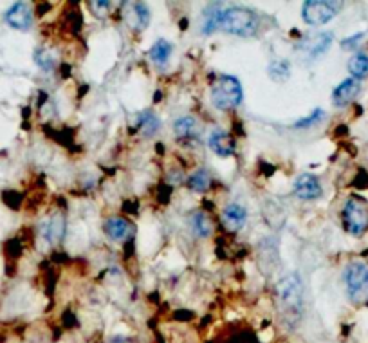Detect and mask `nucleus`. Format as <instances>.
I'll use <instances>...</instances> for the list:
<instances>
[{
	"label": "nucleus",
	"instance_id": "nucleus-1",
	"mask_svg": "<svg viewBox=\"0 0 368 343\" xmlns=\"http://www.w3.org/2000/svg\"><path fill=\"white\" fill-rule=\"evenodd\" d=\"M219 29L235 36H253L260 29V17L247 8H228L222 9Z\"/></svg>",
	"mask_w": 368,
	"mask_h": 343
},
{
	"label": "nucleus",
	"instance_id": "nucleus-2",
	"mask_svg": "<svg viewBox=\"0 0 368 343\" xmlns=\"http://www.w3.org/2000/svg\"><path fill=\"white\" fill-rule=\"evenodd\" d=\"M242 85L235 76L230 74H222L213 82L212 91H209V98L215 109L219 110H230L235 109L242 101Z\"/></svg>",
	"mask_w": 368,
	"mask_h": 343
},
{
	"label": "nucleus",
	"instance_id": "nucleus-3",
	"mask_svg": "<svg viewBox=\"0 0 368 343\" xmlns=\"http://www.w3.org/2000/svg\"><path fill=\"white\" fill-rule=\"evenodd\" d=\"M277 295L280 300L281 309L287 314L295 316L298 320L300 313L303 307V282L302 277L296 273H289L281 278L277 286Z\"/></svg>",
	"mask_w": 368,
	"mask_h": 343
},
{
	"label": "nucleus",
	"instance_id": "nucleus-4",
	"mask_svg": "<svg viewBox=\"0 0 368 343\" xmlns=\"http://www.w3.org/2000/svg\"><path fill=\"white\" fill-rule=\"evenodd\" d=\"M343 224L354 237H361L368 230V203L361 197L346 199L343 206Z\"/></svg>",
	"mask_w": 368,
	"mask_h": 343
},
{
	"label": "nucleus",
	"instance_id": "nucleus-5",
	"mask_svg": "<svg viewBox=\"0 0 368 343\" xmlns=\"http://www.w3.org/2000/svg\"><path fill=\"white\" fill-rule=\"evenodd\" d=\"M341 9V2H334V0H307L303 2L302 18L309 26H323L332 20Z\"/></svg>",
	"mask_w": 368,
	"mask_h": 343
},
{
	"label": "nucleus",
	"instance_id": "nucleus-6",
	"mask_svg": "<svg viewBox=\"0 0 368 343\" xmlns=\"http://www.w3.org/2000/svg\"><path fill=\"white\" fill-rule=\"evenodd\" d=\"M343 280L346 293L354 302H363L368 298V265L365 262H351L346 265Z\"/></svg>",
	"mask_w": 368,
	"mask_h": 343
},
{
	"label": "nucleus",
	"instance_id": "nucleus-7",
	"mask_svg": "<svg viewBox=\"0 0 368 343\" xmlns=\"http://www.w3.org/2000/svg\"><path fill=\"white\" fill-rule=\"evenodd\" d=\"M330 44H332V33H312L300 40L298 51L309 60H316L329 51Z\"/></svg>",
	"mask_w": 368,
	"mask_h": 343
},
{
	"label": "nucleus",
	"instance_id": "nucleus-8",
	"mask_svg": "<svg viewBox=\"0 0 368 343\" xmlns=\"http://www.w3.org/2000/svg\"><path fill=\"white\" fill-rule=\"evenodd\" d=\"M6 22L13 29L27 31L33 26V9L26 2H17L6 11Z\"/></svg>",
	"mask_w": 368,
	"mask_h": 343
},
{
	"label": "nucleus",
	"instance_id": "nucleus-9",
	"mask_svg": "<svg viewBox=\"0 0 368 343\" xmlns=\"http://www.w3.org/2000/svg\"><path fill=\"white\" fill-rule=\"evenodd\" d=\"M323 188L318 181L316 175L312 174H302L296 177L295 181V196L302 200H314L321 197Z\"/></svg>",
	"mask_w": 368,
	"mask_h": 343
},
{
	"label": "nucleus",
	"instance_id": "nucleus-10",
	"mask_svg": "<svg viewBox=\"0 0 368 343\" xmlns=\"http://www.w3.org/2000/svg\"><path fill=\"white\" fill-rule=\"evenodd\" d=\"M361 91V83L360 80L355 78H346L339 83L338 87L334 89L332 92V103L336 107H345L351 101L355 100V96L360 94Z\"/></svg>",
	"mask_w": 368,
	"mask_h": 343
},
{
	"label": "nucleus",
	"instance_id": "nucleus-11",
	"mask_svg": "<svg viewBox=\"0 0 368 343\" xmlns=\"http://www.w3.org/2000/svg\"><path fill=\"white\" fill-rule=\"evenodd\" d=\"M208 143H209V148H212L216 156H221V157L233 156V152H235L233 138H231V134L222 131V129H215V131L209 134Z\"/></svg>",
	"mask_w": 368,
	"mask_h": 343
},
{
	"label": "nucleus",
	"instance_id": "nucleus-12",
	"mask_svg": "<svg viewBox=\"0 0 368 343\" xmlns=\"http://www.w3.org/2000/svg\"><path fill=\"white\" fill-rule=\"evenodd\" d=\"M246 221H247L246 208L237 205V203L228 205L224 208V212H222V222H224V226L230 231L242 230V228L246 226Z\"/></svg>",
	"mask_w": 368,
	"mask_h": 343
},
{
	"label": "nucleus",
	"instance_id": "nucleus-13",
	"mask_svg": "<svg viewBox=\"0 0 368 343\" xmlns=\"http://www.w3.org/2000/svg\"><path fill=\"white\" fill-rule=\"evenodd\" d=\"M42 235L45 237V240H49L51 244L58 242L60 239H64L65 235V217L61 213H54L51 219L42 224Z\"/></svg>",
	"mask_w": 368,
	"mask_h": 343
},
{
	"label": "nucleus",
	"instance_id": "nucleus-14",
	"mask_svg": "<svg viewBox=\"0 0 368 343\" xmlns=\"http://www.w3.org/2000/svg\"><path fill=\"white\" fill-rule=\"evenodd\" d=\"M105 233L114 240H125L132 233L130 222L123 217H110L105 222Z\"/></svg>",
	"mask_w": 368,
	"mask_h": 343
},
{
	"label": "nucleus",
	"instance_id": "nucleus-15",
	"mask_svg": "<svg viewBox=\"0 0 368 343\" xmlns=\"http://www.w3.org/2000/svg\"><path fill=\"white\" fill-rule=\"evenodd\" d=\"M173 132L181 139H195L199 136V123L193 116H182L173 123Z\"/></svg>",
	"mask_w": 368,
	"mask_h": 343
},
{
	"label": "nucleus",
	"instance_id": "nucleus-16",
	"mask_svg": "<svg viewBox=\"0 0 368 343\" xmlns=\"http://www.w3.org/2000/svg\"><path fill=\"white\" fill-rule=\"evenodd\" d=\"M190 228L197 237H200V239H208L213 231V224L208 219V215L199 212V210L190 215Z\"/></svg>",
	"mask_w": 368,
	"mask_h": 343
},
{
	"label": "nucleus",
	"instance_id": "nucleus-17",
	"mask_svg": "<svg viewBox=\"0 0 368 343\" xmlns=\"http://www.w3.org/2000/svg\"><path fill=\"white\" fill-rule=\"evenodd\" d=\"M172 49L173 48L168 40L159 38L156 40V44L150 48L148 57H150V60L154 61V64H157V66H165L166 61L170 60V57H172Z\"/></svg>",
	"mask_w": 368,
	"mask_h": 343
},
{
	"label": "nucleus",
	"instance_id": "nucleus-18",
	"mask_svg": "<svg viewBox=\"0 0 368 343\" xmlns=\"http://www.w3.org/2000/svg\"><path fill=\"white\" fill-rule=\"evenodd\" d=\"M348 73L352 78L365 80L368 78V54L367 52H358L348 60Z\"/></svg>",
	"mask_w": 368,
	"mask_h": 343
},
{
	"label": "nucleus",
	"instance_id": "nucleus-19",
	"mask_svg": "<svg viewBox=\"0 0 368 343\" xmlns=\"http://www.w3.org/2000/svg\"><path fill=\"white\" fill-rule=\"evenodd\" d=\"M188 188L193 191H206L209 187H212V175H209L208 170L199 168L195 170L193 174L188 177Z\"/></svg>",
	"mask_w": 368,
	"mask_h": 343
},
{
	"label": "nucleus",
	"instance_id": "nucleus-20",
	"mask_svg": "<svg viewBox=\"0 0 368 343\" xmlns=\"http://www.w3.org/2000/svg\"><path fill=\"white\" fill-rule=\"evenodd\" d=\"M267 73L269 76H271V80H274V82H287L290 76V64L287 60H284V58H278V60H273L269 64Z\"/></svg>",
	"mask_w": 368,
	"mask_h": 343
},
{
	"label": "nucleus",
	"instance_id": "nucleus-21",
	"mask_svg": "<svg viewBox=\"0 0 368 343\" xmlns=\"http://www.w3.org/2000/svg\"><path fill=\"white\" fill-rule=\"evenodd\" d=\"M138 123H139V129H141V132H143L145 136H154L157 131H159V117L156 116V114L152 112V110H143V112L139 114L138 116Z\"/></svg>",
	"mask_w": 368,
	"mask_h": 343
},
{
	"label": "nucleus",
	"instance_id": "nucleus-22",
	"mask_svg": "<svg viewBox=\"0 0 368 343\" xmlns=\"http://www.w3.org/2000/svg\"><path fill=\"white\" fill-rule=\"evenodd\" d=\"M221 13L222 9H219V6H209L206 11H204V24L203 31L206 35L213 33V31L219 29V22H221Z\"/></svg>",
	"mask_w": 368,
	"mask_h": 343
},
{
	"label": "nucleus",
	"instance_id": "nucleus-23",
	"mask_svg": "<svg viewBox=\"0 0 368 343\" xmlns=\"http://www.w3.org/2000/svg\"><path fill=\"white\" fill-rule=\"evenodd\" d=\"M35 61L36 66H38L42 71H52L54 69V64H57L54 57H52L49 51H45V49H36Z\"/></svg>",
	"mask_w": 368,
	"mask_h": 343
},
{
	"label": "nucleus",
	"instance_id": "nucleus-24",
	"mask_svg": "<svg viewBox=\"0 0 368 343\" xmlns=\"http://www.w3.org/2000/svg\"><path fill=\"white\" fill-rule=\"evenodd\" d=\"M132 13H134V20L138 22V29H145L150 22V9L147 8V4H134L132 8Z\"/></svg>",
	"mask_w": 368,
	"mask_h": 343
},
{
	"label": "nucleus",
	"instance_id": "nucleus-25",
	"mask_svg": "<svg viewBox=\"0 0 368 343\" xmlns=\"http://www.w3.org/2000/svg\"><path fill=\"white\" fill-rule=\"evenodd\" d=\"M325 116V112L321 109H314L311 114H309L307 117H303V119H298V122L295 123L296 129H309V126H312L314 123H318L321 119V117Z\"/></svg>",
	"mask_w": 368,
	"mask_h": 343
},
{
	"label": "nucleus",
	"instance_id": "nucleus-26",
	"mask_svg": "<svg viewBox=\"0 0 368 343\" xmlns=\"http://www.w3.org/2000/svg\"><path fill=\"white\" fill-rule=\"evenodd\" d=\"M89 6H92L94 15H98L100 18H105L108 15V11H110V4L108 2H91Z\"/></svg>",
	"mask_w": 368,
	"mask_h": 343
},
{
	"label": "nucleus",
	"instance_id": "nucleus-27",
	"mask_svg": "<svg viewBox=\"0 0 368 343\" xmlns=\"http://www.w3.org/2000/svg\"><path fill=\"white\" fill-rule=\"evenodd\" d=\"M363 36H365V33H360V35H354V36H351V38H345L341 42V48H345V49H354L355 45L360 44L361 40H363Z\"/></svg>",
	"mask_w": 368,
	"mask_h": 343
},
{
	"label": "nucleus",
	"instance_id": "nucleus-28",
	"mask_svg": "<svg viewBox=\"0 0 368 343\" xmlns=\"http://www.w3.org/2000/svg\"><path fill=\"white\" fill-rule=\"evenodd\" d=\"M110 343H128V340L123 338V336H114V338H110Z\"/></svg>",
	"mask_w": 368,
	"mask_h": 343
}]
</instances>
